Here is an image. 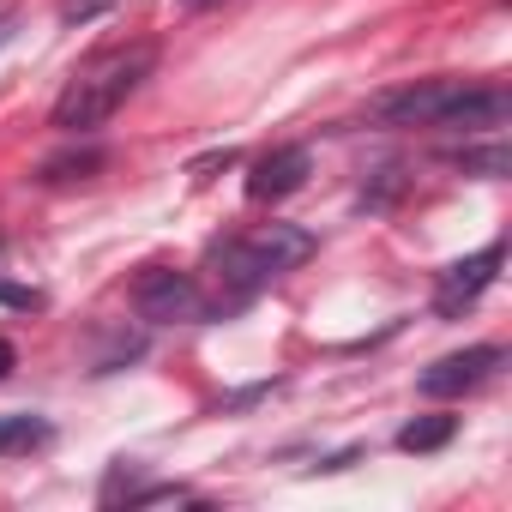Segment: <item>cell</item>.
<instances>
[{
	"instance_id": "cell-1",
	"label": "cell",
	"mask_w": 512,
	"mask_h": 512,
	"mask_svg": "<svg viewBox=\"0 0 512 512\" xmlns=\"http://www.w3.org/2000/svg\"><path fill=\"white\" fill-rule=\"evenodd\" d=\"M151 67H157V49H151V43L97 55V61L79 67V73L67 79V91L55 97V127H61V133H91V127H103V121L151 79Z\"/></svg>"
},
{
	"instance_id": "cell-2",
	"label": "cell",
	"mask_w": 512,
	"mask_h": 512,
	"mask_svg": "<svg viewBox=\"0 0 512 512\" xmlns=\"http://www.w3.org/2000/svg\"><path fill=\"white\" fill-rule=\"evenodd\" d=\"M308 253H314V235L308 229H296V223H260L253 235H241V241H223L211 260L223 266V278L235 290H253V284H266L278 272H296Z\"/></svg>"
},
{
	"instance_id": "cell-3",
	"label": "cell",
	"mask_w": 512,
	"mask_h": 512,
	"mask_svg": "<svg viewBox=\"0 0 512 512\" xmlns=\"http://www.w3.org/2000/svg\"><path fill=\"white\" fill-rule=\"evenodd\" d=\"M133 308H139V320H151V326H193V320L211 314L205 290H199L187 272H169V266L139 272V284H133Z\"/></svg>"
},
{
	"instance_id": "cell-4",
	"label": "cell",
	"mask_w": 512,
	"mask_h": 512,
	"mask_svg": "<svg viewBox=\"0 0 512 512\" xmlns=\"http://www.w3.org/2000/svg\"><path fill=\"white\" fill-rule=\"evenodd\" d=\"M452 79H422V85H404V91H386L374 109H368V121H380V127H434L440 121V109L452 103Z\"/></svg>"
},
{
	"instance_id": "cell-5",
	"label": "cell",
	"mask_w": 512,
	"mask_h": 512,
	"mask_svg": "<svg viewBox=\"0 0 512 512\" xmlns=\"http://www.w3.org/2000/svg\"><path fill=\"white\" fill-rule=\"evenodd\" d=\"M500 260H506V247L500 241H488L482 253H470V260H458V266H446L440 272V296H434V308L446 314V320H458L488 284H494V272H500Z\"/></svg>"
},
{
	"instance_id": "cell-6",
	"label": "cell",
	"mask_w": 512,
	"mask_h": 512,
	"mask_svg": "<svg viewBox=\"0 0 512 512\" xmlns=\"http://www.w3.org/2000/svg\"><path fill=\"white\" fill-rule=\"evenodd\" d=\"M500 362H506V356H500V344H476V350L440 356V362L422 374V398H464V392H476Z\"/></svg>"
},
{
	"instance_id": "cell-7",
	"label": "cell",
	"mask_w": 512,
	"mask_h": 512,
	"mask_svg": "<svg viewBox=\"0 0 512 512\" xmlns=\"http://www.w3.org/2000/svg\"><path fill=\"white\" fill-rule=\"evenodd\" d=\"M506 115H512V97H506V91H494V85H458L434 127H452V133H494V127H506Z\"/></svg>"
},
{
	"instance_id": "cell-8",
	"label": "cell",
	"mask_w": 512,
	"mask_h": 512,
	"mask_svg": "<svg viewBox=\"0 0 512 512\" xmlns=\"http://www.w3.org/2000/svg\"><path fill=\"white\" fill-rule=\"evenodd\" d=\"M308 151L302 145H278V151H266L260 163H253V175H247V199H284V193H296L302 181H308Z\"/></svg>"
},
{
	"instance_id": "cell-9",
	"label": "cell",
	"mask_w": 512,
	"mask_h": 512,
	"mask_svg": "<svg viewBox=\"0 0 512 512\" xmlns=\"http://www.w3.org/2000/svg\"><path fill=\"white\" fill-rule=\"evenodd\" d=\"M49 422L43 416H0V458H19V452H37L49 446Z\"/></svg>"
},
{
	"instance_id": "cell-10",
	"label": "cell",
	"mask_w": 512,
	"mask_h": 512,
	"mask_svg": "<svg viewBox=\"0 0 512 512\" xmlns=\"http://www.w3.org/2000/svg\"><path fill=\"white\" fill-rule=\"evenodd\" d=\"M452 428H458L452 416H422V422H410V428L398 434V446H404V452H440V446L452 440Z\"/></svg>"
},
{
	"instance_id": "cell-11",
	"label": "cell",
	"mask_w": 512,
	"mask_h": 512,
	"mask_svg": "<svg viewBox=\"0 0 512 512\" xmlns=\"http://www.w3.org/2000/svg\"><path fill=\"white\" fill-rule=\"evenodd\" d=\"M452 163H464V169H482V175H506V151H500V145H488V151H458Z\"/></svg>"
},
{
	"instance_id": "cell-12",
	"label": "cell",
	"mask_w": 512,
	"mask_h": 512,
	"mask_svg": "<svg viewBox=\"0 0 512 512\" xmlns=\"http://www.w3.org/2000/svg\"><path fill=\"white\" fill-rule=\"evenodd\" d=\"M0 302H7V308H25V314L43 308V296H37V290H19V284H0Z\"/></svg>"
},
{
	"instance_id": "cell-13",
	"label": "cell",
	"mask_w": 512,
	"mask_h": 512,
	"mask_svg": "<svg viewBox=\"0 0 512 512\" xmlns=\"http://www.w3.org/2000/svg\"><path fill=\"white\" fill-rule=\"evenodd\" d=\"M109 7V0H67V7H61V19L73 25V19H91V13H103Z\"/></svg>"
},
{
	"instance_id": "cell-14",
	"label": "cell",
	"mask_w": 512,
	"mask_h": 512,
	"mask_svg": "<svg viewBox=\"0 0 512 512\" xmlns=\"http://www.w3.org/2000/svg\"><path fill=\"white\" fill-rule=\"evenodd\" d=\"M13 362H19V356H13V344H7V338H0V380H7V374H13Z\"/></svg>"
},
{
	"instance_id": "cell-15",
	"label": "cell",
	"mask_w": 512,
	"mask_h": 512,
	"mask_svg": "<svg viewBox=\"0 0 512 512\" xmlns=\"http://www.w3.org/2000/svg\"><path fill=\"white\" fill-rule=\"evenodd\" d=\"M175 7H187V13H199V7H217V0H175Z\"/></svg>"
}]
</instances>
